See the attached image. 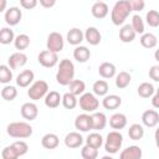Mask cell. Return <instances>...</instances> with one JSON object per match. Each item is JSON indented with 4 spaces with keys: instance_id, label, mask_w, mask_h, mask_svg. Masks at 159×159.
Returning a JSON list of instances; mask_svg holds the SVG:
<instances>
[{
    "instance_id": "obj_39",
    "label": "cell",
    "mask_w": 159,
    "mask_h": 159,
    "mask_svg": "<svg viewBox=\"0 0 159 159\" xmlns=\"http://www.w3.org/2000/svg\"><path fill=\"white\" fill-rule=\"evenodd\" d=\"M81 157L83 159H96L98 157V149L94 148V147H91V145L86 144L81 149Z\"/></svg>"
},
{
    "instance_id": "obj_17",
    "label": "cell",
    "mask_w": 159,
    "mask_h": 159,
    "mask_svg": "<svg viewBox=\"0 0 159 159\" xmlns=\"http://www.w3.org/2000/svg\"><path fill=\"white\" fill-rule=\"evenodd\" d=\"M35 78V75L31 70H24L22 72H20L16 77V84L21 88H25V87H29L30 83L34 81Z\"/></svg>"
},
{
    "instance_id": "obj_47",
    "label": "cell",
    "mask_w": 159,
    "mask_h": 159,
    "mask_svg": "<svg viewBox=\"0 0 159 159\" xmlns=\"http://www.w3.org/2000/svg\"><path fill=\"white\" fill-rule=\"evenodd\" d=\"M20 5L26 10H31V9L36 7L37 0H20Z\"/></svg>"
},
{
    "instance_id": "obj_38",
    "label": "cell",
    "mask_w": 159,
    "mask_h": 159,
    "mask_svg": "<svg viewBox=\"0 0 159 159\" xmlns=\"http://www.w3.org/2000/svg\"><path fill=\"white\" fill-rule=\"evenodd\" d=\"M17 96V89L14 87V86H5L2 89H1V98L5 99V101H14Z\"/></svg>"
},
{
    "instance_id": "obj_50",
    "label": "cell",
    "mask_w": 159,
    "mask_h": 159,
    "mask_svg": "<svg viewBox=\"0 0 159 159\" xmlns=\"http://www.w3.org/2000/svg\"><path fill=\"white\" fill-rule=\"evenodd\" d=\"M154 139H155V144L159 149V127L155 129V133H154Z\"/></svg>"
},
{
    "instance_id": "obj_41",
    "label": "cell",
    "mask_w": 159,
    "mask_h": 159,
    "mask_svg": "<svg viewBox=\"0 0 159 159\" xmlns=\"http://www.w3.org/2000/svg\"><path fill=\"white\" fill-rule=\"evenodd\" d=\"M145 20L150 27H158L159 26V11L149 10L145 15Z\"/></svg>"
},
{
    "instance_id": "obj_43",
    "label": "cell",
    "mask_w": 159,
    "mask_h": 159,
    "mask_svg": "<svg viewBox=\"0 0 159 159\" xmlns=\"http://www.w3.org/2000/svg\"><path fill=\"white\" fill-rule=\"evenodd\" d=\"M1 158L2 159H16V158H19V155H17V153H16V150H15L12 144L5 147L1 150Z\"/></svg>"
},
{
    "instance_id": "obj_22",
    "label": "cell",
    "mask_w": 159,
    "mask_h": 159,
    "mask_svg": "<svg viewBox=\"0 0 159 159\" xmlns=\"http://www.w3.org/2000/svg\"><path fill=\"white\" fill-rule=\"evenodd\" d=\"M83 39H84V34L77 27H73L67 32V42L70 45L78 46V45H81Z\"/></svg>"
},
{
    "instance_id": "obj_19",
    "label": "cell",
    "mask_w": 159,
    "mask_h": 159,
    "mask_svg": "<svg viewBox=\"0 0 159 159\" xmlns=\"http://www.w3.org/2000/svg\"><path fill=\"white\" fill-rule=\"evenodd\" d=\"M143 155L142 148L138 145H130L125 149L122 150V153L119 154L120 159H140Z\"/></svg>"
},
{
    "instance_id": "obj_55",
    "label": "cell",
    "mask_w": 159,
    "mask_h": 159,
    "mask_svg": "<svg viewBox=\"0 0 159 159\" xmlns=\"http://www.w3.org/2000/svg\"><path fill=\"white\" fill-rule=\"evenodd\" d=\"M144 1H145V0H144Z\"/></svg>"
},
{
    "instance_id": "obj_4",
    "label": "cell",
    "mask_w": 159,
    "mask_h": 159,
    "mask_svg": "<svg viewBox=\"0 0 159 159\" xmlns=\"http://www.w3.org/2000/svg\"><path fill=\"white\" fill-rule=\"evenodd\" d=\"M123 144V135L118 130H112L107 134L104 142V149L109 154H116Z\"/></svg>"
},
{
    "instance_id": "obj_21",
    "label": "cell",
    "mask_w": 159,
    "mask_h": 159,
    "mask_svg": "<svg viewBox=\"0 0 159 159\" xmlns=\"http://www.w3.org/2000/svg\"><path fill=\"white\" fill-rule=\"evenodd\" d=\"M122 104V98L117 94H106L104 98L102 99V106L106 109H117Z\"/></svg>"
},
{
    "instance_id": "obj_3",
    "label": "cell",
    "mask_w": 159,
    "mask_h": 159,
    "mask_svg": "<svg viewBox=\"0 0 159 159\" xmlns=\"http://www.w3.org/2000/svg\"><path fill=\"white\" fill-rule=\"evenodd\" d=\"M6 132L12 138L25 139L32 135V127L26 122H12L6 127Z\"/></svg>"
},
{
    "instance_id": "obj_42",
    "label": "cell",
    "mask_w": 159,
    "mask_h": 159,
    "mask_svg": "<svg viewBox=\"0 0 159 159\" xmlns=\"http://www.w3.org/2000/svg\"><path fill=\"white\" fill-rule=\"evenodd\" d=\"M132 27L134 29V31L137 34H144V22H143V19L139 16V15H133L132 16Z\"/></svg>"
},
{
    "instance_id": "obj_27",
    "label": "cell",
    "mask_w": 159,
    "mask_h": 159,
    "mask_svg": "<svg viewBox=\"0 0 159 159\" xmlns=\"http://www.w3.org/2000/svg\"><path fill=\"white\" fill-rule=\"evenodd\" d=\"M73 57H75V60H76L77 62H81V63L87 62V61L89 60V57H91V51H89L86 46L78 45V46H76V48L73 50Z\"/></svg>"
},
{
    "instance_id": "obj_24",
    "label": "cell",
    "mask_w": 159,
    "mask_h": 159,
    "mask_svg": "<svg viewBox=\"0 0 159 159\" xmlns=\"http://www.w3.org/2000/svg\"><path fill=\"white\" fill-rule=\"evenodd\" d=\"M60 103H62V97L58 92L56 91H50L46 96H45V106L48 108H57L60 106Z\"/></svg>"
},
{
    "instance_id": "obj_48",
    "label": "cell",
    "mask_w": 159,
    "mask_h": 159,
    "mask_svg": "<svg viewBox=\"0 0 159 159\" xmlns=\"http://www.w3.org/2000/svg\"><path fill=\"white\" fill-rule=\"evenodd\" d=\"M57 0H40V4L42 7L45 9H50V7H53L55 4H56Z\"/></svg>"
},
{
    "instance_id": "obj_13",
    "label": "cell",
    "mask_w": 159,
    "mask_h": 159,
    "mask_svg": "<svg viewBox=\"0 0 159 159\" xmlns=\"http://www.w3.org/2000/svg\"><path fill=\"white\" fill-rule=\"evenodd\" d=\"M142 123L148 128L155 127L159 123V113L154 109H147L142 114Z\"/></svg>"
},
{
    "instance_id": "obj_16",
    "label": "cell",
    "mask_w": 159,
    "mask_h": 159,
    "mask_svg": "<svg viewBox=\"0 0 159 159\" xmlns=\"http://www.w3.org/2000/svg\"><path fill=\"white\" fill-rule=\"evenodd\" d=\"M83 143V137L78 132H70L65 137V145L67 148H80Z\"/></svg>"
},
{
    "instance_id": "obj_49",
    "label": "cell",
    "mask_w": 159,
    "mask_h": 159,
    "mask_svg": "<svg viewBox=\"0 0 159 159\" xmlns=\"http://www.w3.org/2000/svg\"><path fill=\"white\" fill-rule=\"evenodd\" d=\"M152 104L154 108H159V93H155L152 98Z\"/></svg>"
},
{
    "instance_id": "obj_54",
    "label": "cell",
    "mask_w": 159,
    "mask_h": 159,
    "mask_svg": "<svg viewBox=\"0 0 159 159\" xmlns=\"http://www.w3.org/2000/svg\"><path fill=\"white\" fill-rule=\"evenodd\" d=\"M94 1H103V0H94Z\"/></svg>"
},
{
    "instance_id": "obj_51",
    "label": "cell",
    "mask_w": 159,
    "mask_h": 159,
    "mask_svg": "<svg viewBox=\"0 0 159 159\" xmlns=\"http://www.w3.org/2000/svg\"><path fill=\"white\" fill-rule=\"evenodd\" d=\"M1 1V6H0V11H5L6 7V0H0Z\"/></svg>"
},
{
    "instance_id": "obj_6",
    "label": "cell",
    "mask_w": 159,
    "mask_h": 159,
    "mask_svg": "<svg viewBox=\"0 0 159 159\" xmlns=\"http://www.w3.org/2000/svg\"><path fill=\"white\" fill-rule=\"evenodd\" d=\"M47 93H48V84L43 80H40V81L34 82L30 86V88L27 89V96L32 101H39V99L43 98Z\"/></svg>"
},
{
    "instance_id": "obj_28",
    "label": "cell",
    "mask_w": 159,
    "mask_h": 159,
    "mask_svg": "<svg viewBox=\"0 0 159 159\" xmlns=\"http://www.w3.org/2000/svg\"><path fill=\"white\" fill-rule=\"evenodd\" d=\"M130 81H132V76H130L128 72H125V71H122V72H119V73L116 76V86H117V88H119V89L127 88V87L129 86Z\"/></svg>"
},
{
    "instance_id": "obj_25",
    "label": "cell",
    "mask_w": 159,
    "mask_h": 159,
    "mask_svg": "<svg viewBox=\"0 0 159 159\" xmlns=\"http://www.w3.org/2000/svg\"><path fill=\"white\" fill-rule=\"evenodd\" d=\"M109 125L116 129V130H120L127 125V117L123 113H114L111 118H109Z\"/></svg>"
},
{
    "instance_id": "obj_40",
    "label": "cell",
    "mask_w": 159,
    "mask_h": 159,
    "mask_svg": "<svg viewBox=\"0 0 159 159\" xmlns=\"http://www.w3.org/2000/svg\"><path fill=\"white\" fill-rule=\"evenodd\" d=\"M11 67L7 65H1L0 66V82L6 84L12 80V72L10 70Z\"/></svg>"
},
{
    "instance_id": "obj_31",
    "label": "cell",
    "mask_w": 159,
    "mask_h": 159,
    "mask_svg": "<svg viewBox=\"0 0 159 159\" xmlns=\"http://www.w3.org/2000/svg\"><path fill=\"white\" fill-rule=\"evenodd\" d=\"M154 91L155 89H154L153 84L149 83V82H143L137 88V92H138L139 97H142V98H149V97H152L154 94Z\"/></svg>"
},
{
    "instance_id": "obj_35",
    "label": "cell",
    "mask_w": 159,
    "mask_h": 159,
    "mask_svg": "<svg viewBox=\"0 0 159 159\" xmlns=\"http://www.w3.org/2000/svg\"><path fill=\"white\" fill-rule=\"evenodd\" d=\"M15 41V35L14 31L9 27H2L0 31V42L2 45H9Z\"/></svg>"
},
{
    "instance_id": "obj_34",
    "label": "cell",
    "mask_w": 159,
    "mask_h": 159,
    "mask_svg": "<svg viewBox=\"0 0 159 159\" xmlns=\"http://www.w3.org/2000/svg\"><path fill=\"white\" fill-rule=\"evenodd\" d=\"M86 144L99 149V148L102 147V144H103V137H102L99 133H97V132L89 133L88 137L86 138Z\"/></svg>"
},
{
    "instance_id": "obj_20",
    "label": "cell",
    "mask_w": 159,
    "mask_h": 159,
    "mask_svg": "<svg viewBox=\"0 0 159 159\" xmlns=\"http://www.w3.org/2000/svg\"><path fill=\"white\" fill-rule=\"evenodd\" d=\"M135 35L137 32L134 31V29L132 27V25L127 24V25H123L122 29L119 30V40L124 43H129L132 42L134 39H135Z\"/></svg>"
},
{
    "instance_id": "obj_26",
    "label": "cell",
    "mask_w": 159,
    "mask_h": 159,
    "mask_svg": "<svg viewBox=\"0 0 159 159\" xmlns=\"http://www.w3.org/2000/svg\"><path fill=\"white\" fill-rule=\"evenodd\" d=\"M116 66L111 62H103L98 67V73L102 78H112L116 76Z\"/></svg>"
},
{
    "instance_id": "obj_33",
    "label": "cell",
    "mask_w": 159,
    "mask_h": 159,
    "mask_svg": "<svg viewBox=\"0 0 159 159\" xmlns=\"http://www.w3.org/2000/svg\"><path fill=\"white\" fill-rule=\"evenodd\" d=\"M77 104H78V99H77L76 94H73L71 92H67L62 96V106L66 109H73Z\"/></svg>"
},
{
    "instance_id": "obj_30",
    "label": "cell",
    "mask_w": 159,
    "mask_h": 159,
    "mask_svg": "<svg viewBox=\"0 0 159 159\" xmlns=\"http://www.w3.org/2000/svg\"><path fill=\"white\" fill-rule=\"evenodd\" d=\"M92 89H93V93L98 97H104L107 93H108V83L104 81V80H98L93 83L92 86Z\"/></svg>"
},
{
    "instance_id": "obj_5",
    "label": "cell",
    "mask_w": 159,
    "mask_h": 159,
    "mask_svg": "<svg viewBox=\"0 0 159 159\" xmlns=\"http://www.w3.org/2000/svg\"><path fill=\"white\" fill-rule=\"evenodd\" d=\"M78 104L81 107L82 111L84 112H96V109H98L99 107V101L97 99L96 94L94 93H91V92H84L80 96V99H78Z\"/></svg>"
},
{
    "instance_id": "obj_9",
    "label": "cell",
    "mask_w": 159,
    "mask_h": 159,
    "mask_svg": "<svg viewBox=\"0 0 159 159\" xmlns=\"http://www.w3.org/2000/svg\"><path fill=\"white\" fill-rule=\"evenodd\" d=\"M21 17H22V12H21V10H20L17 6L9 7V9L5 11V15H4L5 22H6L7 25H10V26L17 25V24L21 21Z\"/></svg>"
},
{
    "instance_id": "obj_2",
    "label": "cell",
    "mask_w": 159,
    "mask_h": 159,
    "mask_svg": "<svg viewBox=\"0 0 159 159\" xmlns=\"http://www.w3.org/2000/svg\"><path fill=\"white\" fill-rule=\"evenodd\" d=\"M133 10H132V6L128 0L117 1L111 11V20H112L113 25H116V26L123 25V22L127 20V17L129 16V14Z\"/></svg>"
},
{
    "instance_id": "obj_37",
    "label": "cell",
    "mask_w": 159,
    "mask_h": 159,
    "mask_svg": "<svg viewBox=\"0 0 159 159\" xmlns=\"http://www.w3.org/2000/svg\"><path fill=\"white\" fill-rule=\"evenodd\" d=\"M68 87H70V92L76 96H81L82 93H84V89H86V84L81 80H73L68 84Z\"/></svg>"
},
{
    "instance_id": "obj_10",
    "label": "cell",
    "mask_w": 159,
    "mask_h": 159,
    "mask_svg": "<svg viewBox=\"0 0 159 159\" xmlns=\"http://www.w3.org/2000/svg\"><path fill=\"white\" fill-rule=\"evenodd\" d=\"M20 112H21L22 118H25L27 120H34V119H36V117L39 114V108L34 102H26L21 106Z\"/></svg>"
},
{
    "instance_id": "obj_45",
    "label": "cell",
    "mask_w": 159,
    "mask_h": 159,
    "mask_svg": "<svg viewBox=\"0 0 159 159\" xmlns=\"http://www.w3.org/2000/svg\"><path fill=\"white\" fill-rule=\"evenodd\" d=\"M130 6H132V10L133 11H142L145 6V1L144 0H128Z\"/></svg>"
},
{
    "instance_id": "obj_12",
    "label": "cell",
    "mask_w": 159,
    "mask_h": 159,
    "mask_svg": "<svg viewBox=\"0 0 159 159\" xmlns=\"http://www.w3.org/2000/svg\"><path fill=\"white\" fill-rule=\"evenodd\" d=\"M75 127L80 132H89L92 129V118L91 116L83 113L76 117L75 119Z\"/></svg>"
},
{
    "instance_id": "obj_8",
    "label": "cell",
    "mask_w": 159,
    "mask_h": 159,
    "mask_svg": "<svg viewBox=\"0 0 159 159\" xmlns=\"http://www.w3.org/2000/svg\"><path fill=\"white\" fill-rule=\"evenodd\" d=\"M37 61L41 66L46 67V68H52L58 63V56L56 52L50 51V50H45L41 51L37 56Z\"/></svg>"
},
{
    "instance_id": "obj_52",
    "label": "cell",
    "mask_w": 159,
    "mask_h": 159,
    "mask_svg": "<svg viewBox=\"0 0 159 159\" xmlns=\"http://www.w3.org/2000/svg\"><path fill=\"white\" fill-rule=\"evenodd\" d=\"M154 58L159 62V48H158V50H155V52H154Z\"/></svg>"
},
{
    "instance_id": "obj_11",
    "label": "cell",
    "mask_w": 159,
    "mask_h": 159,
    "mask_svg": "<svg viewBox=\"0 0 159 159\" xmlns=\"http://www.w3.org/2000/svg\"><path fill=\"white\" fill-rule=\"evenodd\" d=\"M27 62V56L19 51V52H14L12 55H10L9 60H7V65L11 67V70H16V68H20L22 66H25Z\"/></svg>"
},
{
    "instance_id": "obj_44",
    "label": "cell",
    "mask_w": 159,
    "mask_h": 159,
    "mask_svg": "<svg viewBox=\"0 0 159 159\" xmlns=\"http://www.w3.org/2000/svg\"><path fill=\"white\" fill-rule=\"evenodd\" d=\"M12 145H14V148H15V150H16V153H17L19 157L25 155L27 153V150H29V145L24 140H17V142L12 143Z\"/></svg>"
},
{
    "instance_id": "obj_14",
    "label": "cell",
    "mask_w": 159,
    "mask_h": 159,
    "mask_svg": "<svg viewBox=\"0 0 159 159\" xmlns=\"http://www.w3.org/2000/svg\"><path fill=\"white\" fill-rule=\"evenodd\" d=\"M91 12L96 19H104L108 15L109 9L104 1H96L91 7Z\"/></svg>"
},
{
    "instance_id": "obj_18",
    "label": "cell",
    "mask_w": 159,
    "mask_h": 159,
    "mask_svg": "<svg viewBox=\"0 0 159 159\" xmlns=\"http://www.w3.org/2000/svg\"><path fill=\"white\" fill-rule=\"evenodd\" d=\"M92 118V129L93 130H102L107 125V117L102 112H93L91 114Z\"/></svg>"
},
{
    "instance_id": "obj_7",
    "label": "cell",
    "mask_w": 159,
    "mask_h": 159,
    "mask_svg": "<svg viewBox=\"0 0 159 159\" xmlns=\"http://www.w3.org/2000/svg\"><path fill=\"white\" fill-rule=\"evenodd\" d=\"M63 46H65V40L60 32L53 31L47 36V41H46L47 50L57 53V52H61L63 50Z\"/></svg>"
},
{
    "instance_id": "obj_1",
    "label": "cell",
    "mask_w": 159,
    "mask_h": 159,
    "mask_svg": "<svg viewBox=\"0 0 159 159\" xmlns=\"http://www.w3.org/2000/svg\"><path fill=\"white\" fill-rule=\"evenodd\" d=\"M75 77V65L71 60L63 58L60 61L58 70L56 73V81L61 86H68Z\"/></svg>"
},
{
    "instance_id": "obj_46",
    "label": "cell",
    "mask_w": 159,
    "mask_h": 159,
    "mask_svg": "<svg viewBox=\"0 0 159 159\" xmlns=\"http://www.w3.org/2000/svg\"><path fill=\"white\" fill-rule=\"evenodd\" d=\"M149 77L155 81V82H159V65H154L150 67L149 70Z\"/></svg>"
},
{
    "instance_id": "obj_23",
    "label": "cell",
    "mask_w": 159,
    "mask_h": 159,
    "mask_svg": "<svg viewBox=\"0 0 159 159\" xmlns=\"http://www.w3.org/2000/svg\"><path fill=\"white\" fill-rule=\"evenodd\" d=\"M60 144V139L55 133H47L41 139V145L45 149H56Z\"/></svg>"
},
{
    "instance_id": "obj_32",
    "label": "cell",
    "mask_w": 159,
    "mask_h": 159,
    "mask_svg": "<svg viewBox=\"0 0 159 159\" xmlns=\"http://www.w3.org/2000/svg\"><path fill=\"white\" fill-rule=\"evenodd\" d=\"M128 135L132 140H139L143 138L144 135V129H143V125L142 124H138V123H134L129 127L128 129Z\"/></svg>"
},
{
    "instance_id": "obj_15",
    "label": "cell",
    "mask_w": 159,
    "mask_h": 159,
    "mask_svg": "<svg viewBox=\"0 0 159 159\" xmlns=\"http://www.w3.org/2000/svg\"><path fill=\"white\" fill-rule=\"evenodd\" d=\"M84 40H86L89 45L97 46V45H99V42H101V40H102V35H101V32H99V30H98L97 27L91 26V27H88V29L86 30V32H84Z\"/></svg>"
},
{
    "instance_id": "obj_53",
    "label": "cell",
    "mask_w": 159,
    "mask_h": 159,
    "mask_svg": "<svg viewBox=\"0 0 159 159\" xmlns=\"http://www.w3.org/2000/svg\"><path fill=\"white\" fill-rule=\"evenodd\" d=\"M157 93H159V87H158V89H157Z\"/></svg>"
},
{
    "instance_id": "obj_36",
    "label": "cell",
    "mask_w": 159,
    "mask_h": 159,
    "mask_svg": "<svg viewBox=\"0 0 159 159\" xmlns=\"http://www.w3.org/2000/svg\"><path fill=\"white\" fill-rule=\"evenodd\" d=\"M14 45L16 47V50H26L30 45V37L26 35V34H20L15 37V41H14Z\"/></svg>"
},
{
    "instance_id": "obj_29",
    "label": "cell",
    "mask_w": 159,
    "mask_h": 159,
    "mask_svg": "<svg viewBox=\"0 0 159 159\" xmlns=\"http://www.w3.org/2000/svg\"><path fill=\"white\" fill-rule=\"evenodd\" d=\"M157 43H158V39L154 34L147 32V34H143L140 37V45L144 48H154Z\"/></svg>"
}]
</instances>
